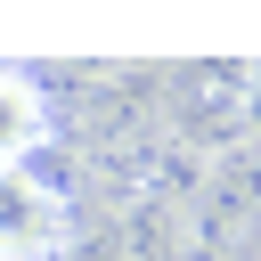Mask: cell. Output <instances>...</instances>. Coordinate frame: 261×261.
Returning a JSON list of instances; mask_svg holds the SVG:
<instances>
[{
    "instance_id": "obj_1",
    "label": "cell",
    "mask_w": 261,
    "mask_h": 261,
    "mask_svg": "<svg viewBox=\"0 0 261 261\" xmlns=\"http://www.w3.org/2000/svg\"><path fill=\"white\" fill-rule=\"evenodd\" d=\"M65 253V196L24 163L0 171V261H57Z\"/></svg>"
},
{
    "instance_id": "obj_2",
    "label": "cell",
    "mask_w": 261,
    "mask_h": 261,
    "mask_svg": "<svg viewBox=\"0 0 261 261\" xmlns=\"http://www.w3.org/2000/svg\"><path fill=\"white\" fill-rule=\"evenodd\" d=\"M49 139V98L24 65H0V171H24Z\"/></svg>"
}]
</instances>
